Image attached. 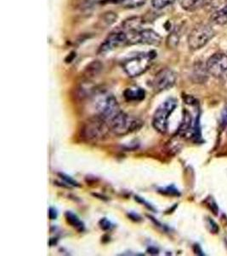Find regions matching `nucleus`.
<instances>
[{
	"label": "nucleus",
	"mask_w": 227,
	"mask_h": 256,
	"mask_svg": "<svg viewBox=\"0 0 227 256\" xmlns=\"http://www.w3.org/2000/svg\"><path fill=\"white\" fill-rule=\"evenodd\" d=\"M156 55V52H149L132 57L124 62L123 68L129 77L140 76L150 68Z\"/></svg>",
	"instance_id": "f257e3e1"
},
{
	"label": "nucleus",
	"mask_w": 227,
	"mask_h": 256,
	"mask_svg": "<svg viewBox=\"0 0 227 256\" xmlns=\"http://www.w3.org/2000/svg\"><path fill=\"white\" fill-rule=\"evenodd\" d=\"M177 104L176 98L171 97L164 101L156 110L152 118V126L157 132L165 133L168 131L170 115L176 110Z\"/></svg>",
	"instance_id": "f03ea898"
},
{
	"label": "nucleus",
	"mask_w": 227,
	"mask_h": 256,
	"mask_svg": "<svg viewBox=\"0 0 227 256\" xmlns=\"http://www.w3.org/2000/svg\"><path fill=\"white\" fill-rule=\"evenodd\" d=\"M142 124L143 122L141 120L128 116V114L122 111L108 124V127L115 134L122 136L140 129Z\"/></svg>",
	"instance_id": "7ed1b4c3"
},
{
	"label": "nucleus",
	"mask_w": 227,
	"mask_h": 256,
	"mask_svg": "<svg viewBox=\"0 0 227 256\" xmlns=\"http://www.w3.org/2000/svg\"><path fill=\"white\" fill-rule=\"evenodd\" d=\"M96 110L99 114L98 116L102 118L107 125L122 112L118 101L111 94H104L100 97L96 102Z\"/></svg>",
	"instance_id": "20e7f679"
},
{
	"label": "nucleus",
	"mask_w": 227,
	"mask_h": 256,
	"mask_svg": "<svg viewBox=\"0 0 227 256\" xmlns=\"http://www.w3.org/2000/svg\"><path fill=\"white\" fill-rule=\"evenodd\" d=\"M214 35V30L208 25L201 24L196 27L188 36L189 48L193 51L202 48Z\"/></svg>",
	"instance_id": "39448f33"
},
{
	"label": "nucleus",
	"mask_w": 227,
	"mask_h": 256,
	"mask_svg": "<svg viewBox=\"0 0 227 256\" xmlns=\"http://www.w3.org/2000/svg\"><path fill=\"white\" fill-rule=\"evenodd\" d=\"M128 44H143L157 46L162 41L161 36L152 29H139L127 32Z\"/></svg>",
	"instance_id": "423d86ee"
},
{
	"label": "nucleus",
	"mask_w": 227,
	"mask_h": 256,
	"mask_svg": "<svg viewBox=\"0 0 227 256\" xmlns=\"http://www.w3.org/2000/svg\"><path fill=\"white\" fill-rule=\"evenodd\" d=\"M110 129L108 125L102 118L96 116L95 119L90 120L83 128L84 136L89 140H98L101 139L106 134L107 130Z\"/></svg>",
	"instance_id": "0eeeda50"
},
{
	"label": "nucleus",
	"mask_w": 227,
	"mask_h": 256,
	"mask_svg": "<svg viewBox=\"0 0 227 256\" xmlns=\"http://www.w3.org/2000/svg\"><path fill=\"white\" fill-rule=\"evenodd\" d=\"M176 74L170 68H163L155 75L152 82L153 89L157 92L165 91L173 87L176 84Z\"/></svg>",
	"instance_id": "6e6552de"
},
{
	"label": "nucleus",
	"mask_w": 227,
	"mask_h": 256,
	"mask_svg": "<svg viewBox=\"0 0 227 256\" xmlns=\"http://www.w3.org/2000/svg\"><path fill=\"white\" fill-rule=\"evenodd\" d=\"M208 74L220 78L227 73V55L224 53H215L211 56L206 63Z\"/></svg>",
	"instance_id": "1a4fd4ad"
},
{
	"label": "nucleus",
	"mask_w": 227,
	"mask_h": 256,
	"mask_svg": "<svg viewBox=\"0 0 227 256\" xmlns=\"http://www.w3.org/2000/svg\"><path fill=\"white\" fill-rule=\"evenodd\" d=\"M128 44V36L124 31H117L109 34L104 42L100 46L99 53L106 54L107 52H112L115 49L121 47Z\"/></svg>",
	"instance_id": "9d476101"
},
{
	"label": "nucleus",
	"mask_w": 227,
	"mask_h": 256,
	"mask_svg": "<svg viewBox=\"0 0 227 256\" xmlns=\"http://www.w3.org/2000/svg\"><path fill=\"white\" fill-rule=\"evenodd\" d=\"M124 97L128 102H140L144 99L146 92L141 88H127L124 92Z\"/></svg>",
	"instance_id": "9b49d317"
},
{
	"label": "nucleus",
	"mask_w": 227,
	"mask_h": 256,
	"mask_svg": "<svg viewBox=\"0 0 227 256\" xmlns=\"http://www.w3.org/2000/svg\"><path fill=\"white\" fill-rule=\"evenodd\" d=\"M147 0H104L103 3H116L121 4L128 9H134L144 5Z\"/></svg>",
	"instance_id": "f8f14e48"
},
{
	"label": "nucleus",
	"mask_w": 227,
	"mask_h": 256,
	"mask_svg": "<svg viewBox=\"0 0 227 256\" xmlns=\"http://www.w3.org/2000/svg\"><path fill=\"white\" fill-rule=\"evenodd\" d=\"M65 217L67 220V222L70 225L71 227H74V229H76L77 231L82 232L84 230V224L79 220V218L77 217L76 214H74L71 211H67L65 214Z\"/></svg>",
	"instance_id": "ddd939ff"
},
{
	"label": "nucleus",
	"mask_w": 227,
	"mask_h": 256,
	"mask_svg": "<svg viewBox=\"0 0 227 256\" xmlns=\"http://www.w3.org/2000/svg\"><path fill=\"white\" fill-rule=\"evenodd\" d=\"M179 3L184 10L194 11L204 6L205 0H179Z\"/></svg>",
	"instance_id": "4468645a"
},
{
	"label": "nucleus",
	"mask_w": 227,
	"mask_h": 256,
	"mask_svg": "<svg viewBox=\"0 0 227 256\" xmlns=\"http://www.w3.org/2000/svg\"><path fill=\"white\" fill-rule=\"evenodd\" d=\"M211 19L213 23L217 25H226L227 23V5L214 12Z\"/></svg>",
	"instance_id": "2eb2a0df"
},
{
	"label": "nucleus",
	"mask_w": 227,
	"mask_h": 256,
	"mask_svg": "<svg viewBox=\"0 0 227 256\" xmlns=\"http://www.w3.org/2000/svg\"><path fill=\"white\" fill-rule=\"evenodd\" d=\"M192 119L191 114L189 113L188 111H185L184 112V115H183L182 122L180 124L179 128V133L181 134L186 133L187 131L192 127Z\"/></svg>",
	"instance_id": "dca6fc26"
},
{
	"label": "nucleus",
	"mask_w": 227,
	"mask_h": 256,
	"mask_svg": "<svg viewBox=\"0 0 227 256\" xmlns=\"http://www.w3.org/2000/svg\"><path fill=\"white\" fill-rule=\"evenodd\" d=\"M227 2V0H205L204 6L208 10H217Z\"/></svg>",
	"instance_id": "f3484780"
},
{
	"label": "nucleus",
	"mask_w": 227,
	"mask_h": 256,
	"mask_svg": "<svg viewBox=\"0 0 227 256\" xmlns=\"http://www.w3.org/2000/svg\"><path fill=\"white\" fill-rule=\"evenodd\" d=\"M176 0H152L151 4L157 10H162L165 7L169 6L170 4L175 3Z\"/></svg>",
	"instance_id": "a211bd4d"
},
{
	"label": "nucleus",
	"mask_w": 227,
	"mask_h": 256,
	"mask_svg": "<svg viewBox=\"0 0 227 256\" xmlns=\"http://www.w3.org/2000/svg\"><path fill=\"white\" fill-rule=\"evenodd\" d=\"M179 43V36L176 34V32H173L170 34L168 39V46L170 47H176Z\"/></svg>",
	"instance_id": "6ab92c4d"
},
{
	"label": "nucleus",
	"mask_w": 227,
	"mask_h": 256,
	"mask_svg": "<svg viewBox=\"0 0 227 256\" xmlns=\"http://www.w3.org/2000/svg\"><path fill=\"white\" fill-rule=\"evenodd\" d=\"M100 227L104 230H109L112 229V226L111 221H108L106 218H103L99 222Z\"/></svg>",
	"instance_id": "aec40b11"
},
{
	"label": "nucleus",
	"mask_w": 227,
	"mask_h": 256,
	"mask_svg": "<svg viewBox=\"0 0 227 256\" xmlns=\"http://www.w3.org/2000/svg\"><path fill=\"white\" fill-rule=\"evenodd\" d=\"M59 175L61 176V178H63L65 181L67 182L68 185H74V186H77V183L76 181H74L73 178L68 177L67 175H65L63 173H60Z\"/></svg>",
	"instance_id": "412c9836"
},
{
	"label": "nucleus",
	"mask_w": 227,
	"mask_h": 256,
	"mask_svg": "<svg viewBox=\"0 0 227 256\" xmlns=\"http://www.w3.org/2000/svg\"><path fill=\"white\" fill-rule=\"evenodd\" d=\"M49 217L50 220H55L57 218V211L54 208H50L49 209Z\"/></svg>",
	"instance_id": "4be33fe9"
},
{
	"label": "nucleus",
	"mask_w": 227,
	"mask_h": 256,
	"mask_svg": "<svg viewBox=\"0 0 227 256\" xmlns=\"http://www.w3.org/2000/svg\"><path fill=\"white\" fill-rule=\"evenodd\" d=\"M222 124L227 127V107L225 109L222 113Z\"/></svg>",
	"instance_id": "5701e85b"
}]
</instances>
